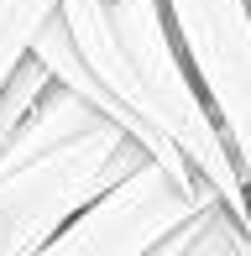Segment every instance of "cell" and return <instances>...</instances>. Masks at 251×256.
Here are the masks:
<instances>
[{
  "mask_svg": "<svg viewBox=\"0 0 251 256\" xmlns=\"http://www.w3.org/2000/svg\"><path fill=\"white\" fill-rule=\"evenodd\" d=\"M251 188V0H162Z\"/></svg>",
  "mask_w": 251,
  "mask_h": 256,
  "instance_id": "obj_4",
  "label": "cell"
},
{
  "mask_svg": "<svg viewBox=\"0 0 251 256\" xmlns=\"http://www.w3.org/2000/svg\"><path fill=\"white\" fill-rule=\"evenodd\" d=\"M157 256H251V225L220 194H210V199L157 246Z\"/></svg>",
  "mask_w": 251,
  "mask_h": 256,
  "instance_id": "obj_6",
  "label": "cell"
},
{
  "mask_svg": "<svg viewBox=\"0 0 251 256\" xmlns=\"http://www.w3.org/2000/svg\"><path fill=\"white\" fill-rule=\"evenodd\" d=\"M136 6H146V10H168V6H162V0H136Z\"/></svg>",
  "mask_w": 251,
  "mask_h": 256,
  "instance_id": "obj_9",
  "label": "cell"
},
{
  "mask_svg": "<svg viewBox=\"0 0 251 256\" xmlns=\"http://www.w3.org/2000/svg\"><path fill=\"white\" fill-rule=\"evenodd\" d=\"M52 78H58V74H52V68L42 63L37 52H32L26 63H21L16 74L6 78V89H0V146L10 142V131H16V126L26 120V110H32L37 100H42V89H48Z\"/></svg>",
  "mask_w": 251,
  "mask_h": 256,
  "instance_id": "obj_8",
  "label": "cell"
},
{
  "mask_svg": "<svg viewBox=\"0 0 251 256\" xmlns=\"http://www.w3.org/2000/svg\"><path fill=\"white\" fill-rule=\"evenodd\" d=\"M32 52L120 120L157 162L178 178L210 183L251 225L246 172L178 48L168 10H146L136 0H63Z\"/></svg>",
  "mask_w": 251,
  "mask_h": 256,
  "instance_id": "obj_1",
  "label": "cell"
},
{
  "mask_svg": "<svg viewBox=\"0 0 251 256\" xmlns=\"http://www.w3.org/2000/svg\"><path fill=\"white\" fill-rule=\"evenodd\" d=\"M63 10V0H0V89L32 58L42 26Z\"/></svg>",
  "mask_w": 251,
  "mask_h": 256,
  "instance_id": "obj_7",
  "label": "cell"
},
{
  "mask_svg": "<svg viewBox=\"0 0 251 256\" xmlns=\"http://www.w3.org/2000/svg\"><path fill=\"white\" fill-rule=\"evenodd\" d=\"M210 183L178 178L168 162L146 157L120 183H110L89 209L48 240V251H94V256H157L168 236L210 199Z\"/></svg>",
  "mask_w": 251,
  "mask_h": 256,
  "instance_id": "obj_3",
  "label": "cell"
},
{
  "mask_svg": "<svg viewBox=\"0 0 251 256\" xmlns=\"http://www.w3.org/2000/svg\"><path fill=\"white\" fill-rule=\"evenodd\" d=\"M100 120H110V115L100 110L89 94H78L74 84L52 78V84L42 89V100L26 110V120L10 131V142L0 146V168H16V162L48 152V146H63V142H74V136L94 131Z\"/></svg>",
  "mask_w": 251,
  "mask_h": 256,
  "instance_id": "obj_5",
  "label": "cell"
},
{
  "mask_svg": "<svg viewBox=\"0 0 251 256\" xmlns=\"http://www.w3.org/2000/svg\"><path fill=\"white\" fill-rule=\"evenodd\" d=\"M152 157L120 120H100L94 131L74 136L63 146L0 168V256L48 251L78 209H89L110 183Z\"/></svg>",
  "mask_w": 251,
  "mask_h": 256,
  "instance_id": "obj_2",
  "label": "cell"
}]
</instances>
